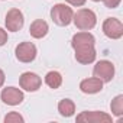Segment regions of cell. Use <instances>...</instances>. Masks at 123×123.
<instances>
[{
  "label": "cell",
  "mask_w": 123,
  "mask_h": 123,
  "mask_svg": "<svg viewBox=\"0 0 123 123\" xmlns=\"http://www.w3.org/2000/svg\"><path fill=\"white\" fill-rule=\"evenodd\" d=\"M73 22H74L77 29H80V31H90V29H93L96 26L97 18H96V13L93 10H90V9H80V10H77V13H74Z\"/></svg>",
  "instance_id": "6da1fadb"
},
{
  "label": "cell",
  "mask_w": 123,
  "mask_h": 123,
  "mask_svg": "<svg viewBox=\"0 0 123 123\" xmlns=\"http://www.w3.org/2000/svg\"><path fill=\"white\" fill-rule=\"evenodd\" d=\"M73 16H74L73 9L64 3H58L51 9V18L54 23H56L58 26H68L73 22Z\"/></svg>",
  "instance_id": "7a4b0ae2"
},
{
  "label": "cell",
  "mask_w": 123,
  "mask_h": 123,
  "mask_svg": "<svg viewBox=\"0 0 123 123\" xmlns=\"http://www.w3.org/2000/svg\"><path fill=\"white\" fill-rule=\"evenodd\" d=\"M93 74H94V77L100 78L103 83H110L114 77V65L107 59H101L94 65Z\"/></svg>",
  "instance_id": "3957f363"
},
{
  "label": "cell",
  "mask_w": 123,
  "mask_h": 123,
  "mask_svg": "<svg viewBox=\"0 0 123 123\" xmlns=\"http://www.w3.org/2000/svg\"><path fill=\"white\" fill-rule=\"evenodd\" d=\"M103 32L110 39H120L123 36V23L116 18H107L103 22Z\"/></svg>",
  "instance_id": "277c9868"
},
{
  "label": "cell",
  "mask_w": 123,
  "mask_h": 123,
  "mask_svg": "<svg viewBox=\"0 0 123 123\" xmlns=\"http://www.w3.org/2000/svg\"><path fill=\"white\" fill-rule=\"evenodd\" d=\"M16 58L20 61V62H32V61L36 58V46L32 42H22L16 46Z\"/></svg>",
  "instance_id": "5b68a950"
},
{
  "label": "cell",
  "mask_w": 123,
  "mask_h": 123,
  "mask_svg": "<svg viewBox=\"0 0 123 123\" xmlns=\"http://www.w3.org/2000/svg\"><path fill=\"white\" fill-rule=\"evenodd\" d=\"M19 86L20 88L26 90V91H38L42 86V80L38 74L35 73H23L20 77H19Z\"/></svg>",
  "instance_id": "8992f818"
},
{
  "label": "cell",
  "mask_w": 123,
  "mask_h": 123,
  "mask_svg": "<svg viewBox=\"0 0 123 123\" xmlns=\"http://www.w3.org/2000/svg\"><path fill=\"white\" fill-rule=\"evenodd\" d=\"M77 122H86V123H110L111 116L104 113V111H83L77 116Z\"/></svg>",
  "instance_id": "52a82bcc"
},
{
  "label": "cell",
  "mask_w": 123,
  "mask_h": 123,
  "mask_svg": "<svg viewBox=\"0 0 123 123\" xmlns=\"http://www.w3.org/2000/svg\"><path fill=\"white\" fill-rule=\"evenodd\" d=\"M0 98L5 104H9V106H18L23 101L25 96L22 93V90L16 88V87H6L2 90L0 93Z\"/></svg>",
  "instance_id": "ba28073f"
},
{
  "label": "cell",
  "mask_w": 123,
  "mask_h": 123,
  "mask_svg": "<svg viewBox=\"0 0 123 123\" xmlns=\"http://www.w3.org/2000/svg\"><path fill=\"white\" fill-rule=\"evenodd\" d=\"M6 28L7 31L10 32H18L23 28V23H25V19H23V13L19 10V9H10L6 15Z\"/></svg>",
  "instance_id": "9c48e42d"
},
{
  "label": "cell",
  "mask_w": 123,
  "mask_h": 123,
  "mask_svg": "<svg viewBox=\"0 0 123 123\" xmlns=\"http://www.w3.org/2000/svg\"><path fill=\"white\" fill-rule=\"evenodd\" d=\"M75 51V59L78 61L80 64H91L96 61V49H94V45H83V46H77L74 48Z\"/></svg>",
  "instance_id": "30bf717a"
},
{
  "label": "cell",
  "mask_w": 123,
  "mask_h": 123,
  "mask_svg": "<svg viewBox=\"0 0 123 123\" xmlns=\"http://www.w3.org/2000/svg\"><path fill=\"white\" fill-rule=\"evenodd\" d=\"M80 90L84 94H96L98 91L103 90V81L97 77H91V78H86L80 83Z\"/></svg>",
  "instance_id": "8fae6325"
},
{
  "label": "cell",
  "mask_w": 123,
  "mask_h": 123,
  "mask_svg": "<svg viewBox=\"0 0 123 123\" xmlns=\"http://www.w3.org/2000/svg\"><path fill=\"white\" fill-rule=\"evenodd\" d=\"M48 31H49V26H48V23H46L45 20H42V19L33 20V22L31 23V26H29V33H31V36H33V38H36V39L43 38V36L48 33Z\"/></svg>",
  "instance_id": "7c38bea8"
},
{
  "label": "cell",
  "mask_w": 123,
  "mask_h": 123,
  "mask_svg": "<svg viewBox=\"0 0 123 123\" xmlns=\"http://www.w3.org/2000/svg\"><path fill=\"white\" fill-rule=\"evenodd\" d=\"M96 43V38L87 32V31H83V32H78L73 36L71 39V45L73 48H77V46H83V45H94Z\"/></svg>",
  "instance_id": "4fadbf2b"
},
{
  "label": "cell",
  "mask_w": 123,
  "mask_h": 123,
  "mask_svg": "<svg viewBox=\"0 0 123 123\" xmlns=\"http://www.w3.org/2000/svg\"><path fill=\"white\" fill-rule=\"evenodd\" d=\"M58 111L61 116H64V117H71L75 111V104L73 100L70 98H64V100H61L58 103Z\"/></svg>",
  "instance_id": "5bb4252c"
},
{
  "label": "cell",
  "mask_w": 123,
  "mask_h": 123,
  "mask_svg": "<svg viewBox=\"0 0 123 123\" xmlns=\"http://www.w3.org/2000/svg\"><path fill=\"white\" fill-rule=\"evenodd\" d=\"M45 83H46L48 87L55 90V88L61 87V84H62V75H61L58 71H49L45 75Z\"/></svg>",
  "instance_id": "9a60e30c"
},
{
  "label": "cell",
  "mask_w": 123,
  "mask_h": 123,
  "mask_svg": "<svg viewBox=\"0 0 123 123\" xmlns=\"http://www.w3.org/2000/svg\"><path fill=\"white\" fill-rule=\"evenodd\" d=\"M110 109H111V113L114 116H122L123 114V96L119 94L116 96L111 103H110Z\"/></svg>",
  "instance_id": "2e32d148"
},
{
  "label": "cell",
  "mask_w": 123,
  "mask_h": 123,
  "mask_svg": "<svg viewBox=\"0 0 123 123\" xmlns=\"http://www.w3.org/2000/svg\"><path fill=\"white\" fill-rule=\"evenodd\" d=\"M5 122L6 123H23V117L16 111H10L9 114L5 116Z\"/></svg>",
  "instance_id": "e0dca14e"
},
{
  "label": "cell",
  "mask_w": 123,
  "mask_h": 123,
  "mask_svg": "<svg viewBox=\"0 0 123 123\" xmlns=\"http://www.w3.org/2000/svg\"><path fill=\"white\" fill-rule=\"evenodd\" d=\"M120 2H122V0H103L104 6L109 7V9H116L120 5Z\"/></svg>",
  "instance_id": "ac0fdd59"
},
{
  "label": "cell",
  "mask_w": 123,
  "mask_h": 123,
  "mask_svg": "<svg viewBox=\"0 0 123 123\" xmlns=\"http://www.w3.org/2000/svg\"><path fill=\"white\" fill-rule=\"evenodd\" d=\"M7 42V32L0 28V46H3Z\"/></svg>",
  "instance_id": "d6986e66"
},
{
  "label": "cell",
  "mask_w": 123,
  "mask_h": 123,
  "mask_svg": "<svg viewBox=\"0 0 123 123\" xmlns=\"http://www.w3.org/2000/svg\"><path fill=\"white\" fill-rule=\"evenodd\" d=\"M67 2L71 5V6H84L86 5V2H87V0H67Z\"/></svg>",
  "instance_id": "ffe728a7"
},
{
  "label": "cell",
  "mask_w": 123,
  "mask_h": 123,
  "mask_svg": "<svg viewBox=\"0 0 123 123\" xmlns=\"http://www.w3.org/2000/svg\"><path fill=\"white\" fill-rule=\"evenodd\" d=\"M5 80H6V75L3 73V70H0V87H2L5 84Z\"/></svg>",
  "instance_id": "44dd1931"
},
{
  "label": "cell",
  "mask_w": 123,
  "mask_h": 123,
  "mask_svg": "<svg viewBox=\"0 0 123 123\" xmlns=\"http://www.w3.org/2000/svg\"><path fill=\"white\" fill-rule=\"evenodd\" d=\"M93 2H100V0H93Z\"/></svg>",
  "instance_id": "7402d4cb"
}]
</instances>
